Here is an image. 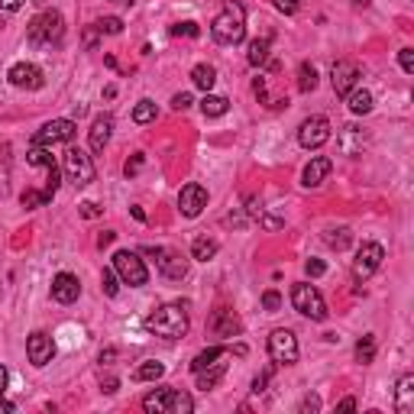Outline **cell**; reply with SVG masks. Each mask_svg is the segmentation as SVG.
I'll return each instance as SVG.
<instances>
[{
	"label": "cell",
	"mask_w": 414,
	"mask_h": 414,
	"mask_svg": "<svg viewBox=\"0 0 414 414\" xmlns=\"http://www.w3.org/2000/svg\"><path fill=\"white\" fill-rule=\"evenodd\" d=\"M143 327L156 337H165V340H181L188 333V308L185 304H162L143 320Z\"/></svg>",
	"instance_id": "cell-1"
},
{
	"label": "cell",
	"mask_w": 414,
	"mask_h": 414,
	"mask_svg": "<svg viewBox=\"0 0 414 414\" xmlns=\"http://www.w3.org/2000/svg\"><path fill=\"white\" fill-rule=\"evenodd\" d=\"M211 36L214 43L220 45H240L246 39V10L234 0H227L220 7V13L211 23Z\"/></svg>",
	"instance_id": "cell-2"
},
{
	"label": "cell",
	"mask_w": 414,
	"mask_h": 414,
	"mask_svg": "<svg viewBox=\"0 0 414 414\" xmlns=\"http://www.w3.org/2000/svg\"><path fill=\"white\" fill-rule=\"evenodd\" d=\"M143 411L149 414H192L194 411V398L181 389H169L162 385L156 392H149L143 398Z\"/></svg>",
	"instance_id": "cell-3"
},
{
	"label": "cell",
	"mask_w": 414,
	"mask_h": 414,
	"mask_svg": "<svg viewBox=\"0 0 414 414\" xmlns=\"http://www.w3.org/2000/svg\"><path fill=\"white\" fill-rule=\"evenodd\" d=\"M62 36H65V20L59 10H43L39 17H32L30 26H26V39L32 45L62 43Z\"/></svg>",
	"instance_id": "cell-4"
},
{
	"label": "cell",
	"mask_w": 414,
	"mask_h": 414,
	"mask_svg": "<svg viewBox=\"0 0 414 414\" xmlns=\"http://www.w3.org/2000/svg\"><path fill=\"white\" fill-rule=\"evenodd\" d=\"M291 304H295V311L301 314V318L327 320V304H324V298H320L318 288L308 285V282H298V285H291Z\"/></svg>",
	"instance_id": "cell-5"
},
{
	"label": "cell",
	"mask_w": 414,
	"mask_h": 414,
	"mask_svg": "<svg viewBox=\"0 0 414 414\" xmlns=\"http://www.w3.org/2000/svg\"><path fill=\"white\" fill-rule=\"evenodd\" d=\"M114 272H117L120 282L130 288H139L149 282L146 262H143L136 253H130V249H117V253H114Z\"/></svg>",
	"instance_id": "cell-6"
},
{
	"label": "cell",
	"mask_w": 414,
	"mask_h": 414,
	"mask_svg": "<svg viewBox=\"0 0 414 414\" xmlns=\"http://www.w3.org/2000/svg\"><path fill=\"white\" fill-rule=\"evenodd\" d=\"M62 169H65V175H68V181L78 185V188H87V185L94 181V162H91V156H87L85 149H78V146H72L65 152Z\"/></svg>",
	"instance_id": "cell-7"
},
{
	"label": "cell",
	"mask_w": 414,
	"mask_h": 414,
	"mask_svg": "<svg viewBox=\"0 0 414 414\" xmlns=\"http://www.w3.org/2000/svg\"><path fill=\"white\" fill-rule=\"evenodd\" d=\"M146 253L156 259L159 272L169 278V282H181V278L188 276V259H185L178 249H169V246H146Z\"/></svg>",
	"instance_id": "cell-8"
},
{
	"label": "cell",
	"mask_w": 414,
	"mask_h": 414,
	"mask_svg": "<svg viewBox=\"0 0 414 414\" xmlns=\"http://www.w3.org/2000/svg\"><path fill=\"white\" fill-rule=\"evenodd\" d=\"M382 259H385V249L379 243H362L356 249V259H353V278L356 282H369L382 269Z\"/></svg>",
	"instance_id": "cell-9"
},
{
	"label": "cell",
	"mask_w": 414,
	"mask_h": 414,
	"mask_svg": "<svg viewBox=\"0 0 414 414\" xmlns=\"http://www.w3.org/2000/svg\"><path fill=\"white\" fill-rule=\"evenodd\" d=\"M78 127L74 120H49L36 136H32V146H59V143H72Z\"/></svg>",
	"instance_id": "cell-10"
},
{
	"label": "cell",
	"mask_w": 414,
	"mask_h": 414,
	"mask_svg": "<svg viewBox=\"0 0 414 414\" xmlns=\"http://www.w3.org/2000/svg\"><path fill=\"white\" fill-rule=\"evenodd\" d=\"M269 356L282 366H291L298 362V340L291 330H272L269 333Z\"/></svg>",
	"instance_id": "cell-11"
},
{
	"label": "cell",
	"mask_w": 414,
	"mask_h": 414,
	"mask_svg": "<svg viewBox=\"0 0 414 414\" xmlns=\"http://www.w3.org/2000/svg\"><path fill=\"white\" fill-rule=\"evenodd\" d=\"M330 139V120L327 117H308L301 127H298V143L304 149H320Z\"/></svg>",
	"instance_id": "cell-12"
},
{
	"label": "cell",
	"mask_w": 414,
	"mask_h": 414,
	"mask_svg": "<svg viewBox=\"0 0 414 414\" xmlns=\"http://www.w3.org/2000/svg\"><path fill=\"white\" fill-rule=\"evenodd\" d=\"M330 85L337 91V97H346L353 87L360 85V65L350 62V59H340V62L330 68Z\"/></svg>",
	"instance_id": "cell-13"
},
{
	"label": "cell",
	"mask_w": 414,
	"mask_h": 414,
	"mask_svg": "<svg viewBox=\"0 0 414 414\" xmlns=\"http://www.w3.org/2000/svg\"><path fill=\"white\" fill-rule=\"evenodd\" d=\"M26 356H30V362L36 366V369L49 366V362H52V356H55L52 337H49L45 330H36V333H30V337H26Z\"/></svg>",
	"instance_id": "cell-14"
},
{
	"label": "cell",
	"mask_w": 414,
	"mask_h": 414,
	"mask_svg": "<svg viewBox=\"0 0 414 414\" xmlns=\"http://www.w3.org/2000/svg\"><path fill=\"white\" fill-rule=\"evenodd\" d=\"M7 81H10L13 87H23V91H39V87L45 85L43 68L32 62H17L10 72H7Z\"/></svg>",
	"instance_id": "cell-15"
},
{
	"label": "cell",
	"mask_w": 414,
	"mask_h": 414,
	"mask_svg": "<svg viewBox=\"0 0 414 414\" xmlns=\"http://www.w3.org/2000/svg\"><path fill=\"white\" fill-rule=\"evenodd\" d=\"M204 207H207V188H204V185L192 181V185H185L178 192V211L185 214V217H198Z\"/></svg>",
	"instance_id": "cell-16"
},
{
	"label": "cell",
	"mask_w": 414,
	"mask_h": 414,
	"mask_svg": "<svg viewBox=\"0 0 414 414\" xmlns=\"http://www.w3.org/2000/svg\"><path fill=\"white\" fill-rule=\"evenodd\" d=\"M207 330H211L214 337L230 340V337H236V333L243 330V324H240V318H236L230 308H217L211 318H207Z\"/></svg>",
	"instance_id": "cell-17"
},
{
	"label": "cell",
	"mask_w": 414,
	"mask_h": 414,
	"mask_svg": "<svg viewBox=\"0 0 414 414\" xmlns=\"http://www.w3.org/2000/svg\"><path fill=\"white\" fill-rule=\"evenodd\" d=\"M78 295H81V282H78V276H72V272H59V276L52 278V298L59 301V304H74Z\"/></svg>",
	"instance_id": "cell-18"
},
{
	"label": "cell",
	"mask_w": 414,
	"mask_h": 414,
	"mask_svg": "<svg viewBox=\"0 0 414 414\" xmlns=\"http://www.w3.org/2000/svg\"><path fill=\"white\" fill-rule=\"evenodd\" d=\"M110 136H114V117H110V114H101V117H94L91 130H87L91 152H104L107 143H110Z\"/></svg>",
	"instance_id": "cell-19"
},
{
	"label": "cell",
	"mask_w": 414,
	"mask_h": 414,
	"mask_svg": "<svg viewBox=\"0 0 414 414\" xmlns=\"http://www.w3.org/2000/svg\"><path fill=\"white\" fill-rule=\"evenodd\" d=\"M330 169H333V162H330L327 156H314V159L304 165V172H301V185H304V188H320V185L327 181Z\"/></svg>",
	"instance_id": "cell-20"
},
{
	"label": "cell",
	"mask_w": 414,
	"mask_h": 414,
	"mask_svg": "<svg viewBox=\"0 0 414 414\" xmlns=\"http://www.w3.org/2000/svg\"><path fill=\"white\" fill-rule=\"evenodd\" d=\"M395 411L398 414H411L414 411V375L404 372L398 379V389H395Z\"/></svg>",
	"instance_id": "cell-21"
},
{
	"label": "cell",
	"mask_w": 414,
	"mask_h": 414,
	"mask_svg": "<svg viewBox=\"0 0 414 414\" xmlns=\"http://www.w3.org/2000/svg\"><path fill=\"white\" fill-rule=\"evenodd\" d=\"M227 356H220V360L217 362H211V366H204L201 372H194V375H198V389H204V392H207V389H214V385L220 382L223 379V372H227Z\"/></svg>",
	"instance_id": "cell-22"
},
{
	"label": "cell",
	"mask_w": 414,
	"mask_h": 414,
	"mask_svg": "<svg viewBox=\"0 0 414 414\" xmlns=\"http://www.w3.org/2000/svg\"><path fill=\"white\" fill-rule=\"evenodd\" d=\"M362 143H366V136H362L360 127L346 123V127L340 130V149L346 152V156H360V152H362Z\"/></svg>",
	"instance_id": "cell-23"
},
{
	"label": "cell",
	"mask_w": 414,
	"mask_h": 414,
	"mask_svg": "<svg viewBox=\"0 0 414 414\" xmlns=\"http://www.w3.org/2000/svg\"><path fill=\"white\" fill-rule=\"evenodd\" d=\"M162 375H165V366L159 360H146L139 362L136 372H133V382H159Z\"/></svg>",
	"instance_id": "cell-24"
},
{
	"label": "cell",
	"mask_w": 414,
	"mask_h": 414,
	"mask_svg": "<svg viewBox=\"0 0 414 414\" xmlns=\"http://www.w3.org/2000/svg\"><path fill=\"white\" fill-rule=\"evenodd\" d=\"M324 243H327L330 249L343 253V249L353 243V230L350 227H330V230H324Z\"/></svg>",
	"instance_id": "cell-25"
},
{
	"label": "cell",
	"mask_w": 414,
	"mask_h": 414,
	"mask_svg": "<svg viewBox=\"0 0 414 414\" xmlns=\"http://www.w3.org/2000/svg\"><path fill=\"white\" fill-rule=\"evenodd\" d=\"M269 45H272V39H269V36H262V39H253V43H249V52H246V62L253 65V68H262V65L269 62Z\"/></svg>",
	"instance_id": "cell-26"
},
{
	"label": "cell",
	"mask_w": 414,
	"mask_h": 414,
	"mask_svg": "<svg viewBox=\"0 0 414 414\" xmlns=\"http://www.w3.org/2000/svg\"><path fill=\"white\" fill-rule=\"evenodd\" d=\"M346 101H350V110L356 114V117H362V114H369L372 110V94L366 91V87H353L350 94H346Z\"/></svg>",
	"instance_id": "cell-27"
},
{
	"label": "cell",
	"mask_w": 414,
	"mask_h": 414,
	"mask_svg": "<svg viewBox=\"0 0 414 414\" xmlns=\"http://www.w3.org/2000/svg\"><path fill=\"white\" fill-rule=\"evenodd\" d=\"M314 87H318V68L311 62H301L298 65V91H301V94H311Z\"/></svg>",
	"instance_id": "cell-28"
},
{
	"label": "cell",
	"mask_w": 414,
	"mask_h": 414,
	"mask_svg": "<svg viewBox=\"0 0 414 414\" xmlns=\"http://www.w3.org/2000/svg\"><path fill=\"white\" fill-rule=\"evenodd\" d=\"M227 110H230V101H227V97L204 94V101H201V114H204V117H223Z\"/></svg>",
	"instance_id": "cell-29"
},
{
	"label": "cell",
	"mask_w": 414,
	"mask_h": 414,
	"mask_svg": "<svg viewBox=\"0 0 414 414\" xmlns=\"http://www.w3.org/2000/svg\"><path fill=\"white\" fill-rule=\"evenodd\" d=\"M192 81L194 87H201V91H211L214 81H217V72H214V65H194L192 68Z\"/></svg>",
	"instance_id": "cell-30"
},
{
	"label": "cell",
	"mask_w": 414,
	"mask_h": 414,
	"mask_svg": "<svg viewBox=\"0 0 414 414\" xmlns=\"http://www.w3.org/2000/svg\"><path fill=\"white\" fill-rule=\"evenodd\" d=\"M217 256V240H207V236H198L192 243V259H198V262H207V259H214Z\"/></svg>",
	"instance_id": "cell-31"
},
{
	"label": "cell",
	"mask_w": 414,
	"mask_h": 414,
	"mask_svg": "<svg viewBox=\"0 0 414 414\" xmlns=\"http://www.w3.org/2000/svg\"><path fill=\"white\" fill-rule=\"evenodd\" d=\"M220 356H227V346H207V350H201V353H198V356L192 360V372H201L204 366L217 362Z\"/></svg>",
	"instance_id": "cell-32"
},
{
	"label": "cell",
	"mask_w": 414,
	"mask_h": 414,
	"mask_svg": "<svg viewBox=\"0 0 414 414\" xmlns=\"http://www.w3.org/2000/svg\"><path fill=\"white\" fill-rule=\"evenodd\" d=\"M159 117V110H156V104L152 101H139L136 107H133V123H139V127H146V123H152V120Z\"/></svg>",
	"instance_id": "cell-33"
},
{
	"label": "cell",
	"mask_w": 414,
	"mask_h": 414,
	"mask_svg": "<svg viewBox=\"0 0 414 414\" xmlns=\"http://www.w3.org/2000/svg\"><path fill=\"white\" fill-rule=\"evenodd\" d=\"M372 360H375V337H372V333H366V337L356 343V362L369 366Z\"/></svg>",
	"instance_id": "cell-34"
},
{
	"label": "cell",
	"mask_w": 414,
	"mask_h": 414,
	"mask_svg": "<svg viewBox=\"0 0 414 414\" xmlns=\"http://www.w3.org/2000/svg\"><path fill=\"white\" fill-rule=\"evenodd\" d=\"M20 204L26 207V211H36V207H45L49 204V198H45V192H36V188H26V192L20 194Z\"/></svg>",
	"instance_id": "cell-35"
},
{
	"label": "cell",
	"mask_w": 414,
	"mask_h": 414,
	"mask_svg": "<svg viewBox=\"0 0 414 414\" xmlns=\"http://www.w3.org/2000/svg\"><path fill=\"white\" fill-rule=\"evenodd\" d=\"M117 282H120V276L114 272V266L101 272V288H104V295H107V298H117V291H120Z\"/></svg>",
	"instance_id": "cell-36"
},
{
	"label": "cell",
	"mask_w": 414,
	"mask_h": 414,
	"mask_svg": "<svg viewBox=\"0 0 414 414\" xmlns=\"http://www.w3.org/2000/svg\"><path fill=\"white\" fill-rule=\"evenodd\" d=\"M94 26L101 32H107V36H117V32H123V20H120V17H101Z\"/></svg>",
	"instance_id": "cell-37"
},
{
	"label": "cell",
	"mask_w": 414,
	"mask_h": 414,
	"mask_svg": "<svg viewBox=\"0 0 414 414\" xmlns=\"http://www.w3.org/2000/svg\"><path fill=\"white\" fill-rule=\"evenodd\" d=\"M7 382H10V372L0 362V408H3V411H13V404L7 402Z\"/></svg>",
	"instance_id": "cell-38"
},
{
	"label": "cell",
	"mask_w": 414,
	"mask_h": 414,
	"mask_svg": "<svg viewBox=\"0 0 414 414\" xmlns=\"http://www.w3.org/2000/svg\"><path fill=\"white\" fill-rule=\"evenodd\" d=\"M172 36H192V39H198L201 30H198V23L185 20V23H175V26H172Z\"/></svg>",
	"instance_id": "cell-39"
},
{
	"label": "cell",
	"mask_w": 414,
	"mask_h": 414,
	"mask_svg": "<svg viewBox=\"0 0 414 414\" xmlns=\"http://www.w3.org/2000/svg\"><path fill=\"white\" fill-rule=\"evenodd\" d=\"M143 165H146V156H143V152H136L133 159H127V165H123V175H127V178H133V175H136Z\"/></svg>",
	"instance_id": "cell-40"
},
{
	"label": "cell",
	"mask_w": 414,
	"mask_h": 414,
	"mask_svg": "<svg viewBox=\"0 0 414 414\" xmlns=\"http://www.w3.org/2000/svg\"><path fill=\"white\" fill-rule=\"evenodd\" d=\"M262 308H266V311H278V308H282V295H278L276 288H269L266 295H262Z\"/></svg>",
	"instance_id": "cell-41"
},
{
	"label": "cell",
	"mask_w": 414,
	"mask_h": 414,
	"mask_svg": "<svg viewBox=\"0 0 414 414\" xmlns=\"http://www.w3.org/2000/svg\"><path fill=\"white\" fill-rule=\"evenodd\" d=\"M272 3H276V10H282L285 17H291V13L301 10V3H304V0H272Z\"/></svg>",
	"instance_id": "cell-42"
},
{
	"label": "cell",
	"mask_w": 414,
	"mask_h": 414,
	"mask_svg": "<svg viewBox=\"0 0 414 414\" xmlns=\"http://www.w3.org/2000/svg\"><path fill=\"white\" fill-rule=\"evenodd\" d=\"M398 65H402L404 74H411L414 72V49H402V52H398Z\"/></svg>",
	"instance_id": "cell-43"
},
{
	"label": "cell",
	"mask_w": 414,
	"mask_h": 414,
	"mask_svg": "<svg viewBox=\"0 0 414 414\" xmlns=\"http://www.w3.org/2000/svg\"><path fill=\"white\" fill-rule=\"evenodd\" d=\"M304 272H308L311 278H320L324 272H327V266H324L320 259H308V262H304Z\"/></svg>",
	"instance_id": "cell-44"
},
{
	"label": "cell",
	"mask_w": 414,
	"mask_h": 414,
	"mask_svg": "<svg viewBox=\"0 0 414 414\" xmlns=\"http://www.w3.org/2000/svg\"><path fill=\"white\" fill-rule=\"evenodd\" d=\"M246 214H249L253 220H259V217H262V201H259V198H246Z\"/></svg>",
	"instance_id": "cell-45"
},
{
	"label": "cell",
	"mask_w": 414,
	"mask_h": 414,
	"mask_svg": "<svg viewBox=\"0 0 414 414\" xmlns=\"http://www.w3.org/2000/svg\"><path fill=\"white\" fill-rule=\"evenodd\" d=\"M269 379H272V369H266L262 375H256V379H253V395H262V392H266V382H269Z\"/></svg>",
	"instance_id": "cell-46"
},
{
	"label": "cell",
	"mask_w": 414,
	"mask_h": 414,
	"mask_svg": "<svg viewBox=\"0 0 414 414\" xmlns=\"http://www.w3.org/2000/svg\"><path fill=\"white\" fill-rule=\"evenodd\" d=\"M78 211H81V217H87V220H94V217H101V207H97V204H91V201H85L81 207H78Z\"/></svg>",
	"instance_id": "cell-47"
},
{
	"label": "cell",
	"mask_w": 414,
	"mask_h": 414,
	"mask_svg": "<svg viewBox=\"0 0 414 414\" xmlns=\"http://www.w3.org/2000/svg\"><path fill=\"white\" fill-rule=\"evenodd\" d=\"M192 104H194L192 94H175V97H172V107H175V110H188Z\"/></svg>",
	"instance_id": "cell-48"
},
{
	"label": "cell",
	"mask_w": 414,
	"mask_h": 414,
	"mask_svg": "<svg viewBox=\"0 0 414 414\" xmlns=\"http://www.w3.org/2000/svg\"><path fill=\"white\" fill-rule=\"evenodd\" d=\"M298 411H320V398H318V395H308V398L301 402V408H298Z\"/></svg>",
	"instance_id": "cell-49"
},
{
	"label": "cell",
	"mask_w": 414,
	"mask_h": 414,
	"mask_svg": "<svg viewBox=\"0 0 414 414\" xmlns=\"http://www.w3.org/2000/svg\"><path fill=\"white\" fill-rule=\"evenodd\" d=\"M97 36H101V30H97V26L85 30V45H87V49H94V45H97Z\"/></svg>",
	"instance_id": "cell-50"
},
{
	"label": "cell",
	"mask_w": 414,
	"mask_h": 414,
	"mask_svg": "<svg viewBox=\"0 0 414 414\" xmlns=\"http://www.w3.org/2000/svg\"><path fill=\"white\" fill-rule=\"evenodd\" d=\"M23 7V0H0V10L3 13H13V10H20Z\"/></svg>",
	"instance_id": "cell-51"
},
{
	"label": "cell",
	"mask_w": 414,
	"mask_h": 414,
	"mask_svg": "<svg viewBox=\"0 0 414 414\" xmlns=\"http://www.w3.org/2000/svg\"><path fill=\"white\" fill-rule=\"evenodd\" d=\"M114 236H117L114 230H104V234L97 236V246H101V249H104V246H110V243H114Z\"/></svg>",
	"instance_id": "cell-52"
},
{
	"label": "cell",
	"mask_w": 414,
	"mask_h": 414,
	"mask_svg": "<svg viewBox=\"0 0 414 414\" xmlns=\"http://www.w3.org/2000/svg\"><path fill=\"white\" fill-rule=\"evenodd\" d=\"M337 411H356V398H343V402L337 404Z\"/></svg>",
	"instance_id": "cell-53"
},
{
	"label": "cell",
	"mask_w": 414,
	"mask_h": 414,
	"mask_svg": "<svg viewBox=\"0 0 414 414\" xmlns=\"http://www.w3.org/2000/svg\"><path fill=\"white\" fill-rule=\"evenodd\" d=\"M101 389H104L107 395H114L120 389V382H117V379H107V382H101Z\"/></svg>",
	"instance_id": "cell-54"
},
{
	"label": "cell",
	"mask_w": 414,
	"mask_h": 414,
	"mask_svg": "<svg viewBox=\"0 0 414 414\" xmlns=\"http://www.w3.org/2000/svg\"><path fill=\"white\" fill-rule=\"evenodd\" d=\"M130 214H133L139 223H146V214H143V207H130Z\"/></svg>",
	"instance_id": "cell-55"
},
{
	"label": "cell",
	"mask_w": 414,
	"mask_h": 414,
	"mask_svg": "<svg viewBox=\"0 0 414 414\" xmlns=\"http://www.w3.org/2000/svg\"><path fill=\"white\" fill-rule=\"evenodd\" d=\"M114 356H117V350H104V353H101V362H107V366H110V360H114Z\"/></svg>",
	"instance_id": "cell-56"
},
{
	"label": "cell",
	"mask_w": 414,
	"mask_h": 414,
	"mask_svg": "<svg viewBox=\"0 0 414 414\" xmlns=\"http://www.w3.org/2000/svg\"><path fill=\"white\" fill-rule=\"evenodd\" d=\"M104 97H107V101H110V97H117V87L107 85V87H104Z\"/></svg>",
	"instance_id": "cell-57"
},
{
	"label": "cell",
	"mask_w": 414,
	"mask_h": 414,
	"mask_svg": "<svg viewBox=\"0 0 414 414\" xmlns=\"http://www.w3.org/2000/svg\"><path fill=\"white\" fill-rule=\"evenodd\" d=\"M114 3H120V7H133V0H114Z\"/></svg>",
	"instance_id": "cell-58"
},
{
	"label": "cell",
	"mask_w": 414,
	"mask_h": 414,
	"mask_svg": "<svg viewBox=\"0 0 414 414\" xmlns=\"http://www.w3.org/2000/svg\"><path fill=\"white\" fill-rule=\"evenodd\" d=\"M353 3H356V7H366V3H369V0H353Z\"/></svg>",
	"instance_id": "cell-59"
}]
</instances>
